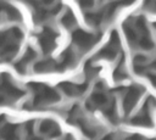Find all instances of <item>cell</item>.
<instances>
[{"label": "cell", "instance_id": "7a4b0ae2", "mask_svg": "<svg viewBox=\"0 0 156 140\" xmlns=\"http://www.w3.org/2000/svg\"><path fill=\"white\" fill-rule=\"evenodd\" d=\"M55 38L56 33L51 28H45L39 34V45L44 54H50L55 47Z\"/></svg>", "mask_w": 156, "mask_h": 140}, {"label": "cell", "instance_id": "6da1fadb", "mask_svg": "<svg viewBox=\"0 0 156 140\" xmlns=\"http://www.w3.org/2000/svg\"><path fill=\"white\" fill-rule=\"evenodd\" d=\"M73 41L77 45V47L88 50L96 41V37L89 32H85L82 29H76L73 33Z\"/></svg>", "mask_w": 156, "mask_h": 140}, {"label": "cell", "instance_id": "3957f363", "mask_svg": "<svg viewBox=\"0 0 156 140\" xmlns=\"http://www.w3.org/2000/svg\"><path fill=\"white\" fill-rule=\"evenodd\" d=\"M141 91H143V89L140 86H132V88L128 89V91H127V94L124 95V99H123V107H124L126 112H128L133 108V106L139 100V97L141 95Z\"/></svg>", "mask_w": 156, "mask_h": 140}, {"label": "cell", "instance_id": "5b68a950", "mask_svg": "<svg viewBox=\"0 0 156 140\" xmlns=\"http://www.w3.org/2000/svg\"><path fill=\"white\" fill-rule=\"evenodd\" d=\"M61 22H62V24H63L65 27L72 28V27L74 26V23H76V18H74V16H73V13H72L71 11H67V12L62 16Z\"/></svg>", "mask_w": 156, "mask_h": 140}, {"label": "cell", "instance_id": "277c9868", "mask_svg": "<svg viewBox=\"0 0 156 140\" xmlns=\"http://www.w3.org/2000/svg\"><path fill=\"white\" fill-rule=\"evenodd\" d=\"M40 133L45 134V135H51V136H56L57 134H60V128L58 125L51 121V119H45L41 122L40 124Z\"/></svg>", "mask_w": 156, "mask_h": 140}, {"label": "cell", "instance_id": "8992f818", "mask_svg": "<svg viewBox=\"0 0 156 140\" xmlns=\"http://www.w3.org/2000/svg\"><path fill=\"white\" fill-rule=\"evenodd\" d=\"M60 140H73V138H72L71 135H66V136H63V138H61Z\"/></svg>", "mask_w": 156, "mask_h": 140}]
</instances>
